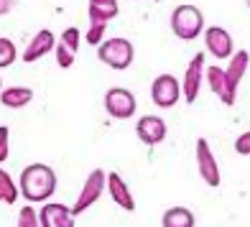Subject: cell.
Segmentation results:
<instances>
[{"instance_id": "obj_1", "label": "cell", "mask_w": 250, "mask_h": 227, "mask_svg": "<svg viewBox=\"0 0 250 227\" xmlns=\"http://www.w3.org/2000/svg\"><path fill=\"white\" fill-rule=\"evenodd\" d=\"M56 191V174L46 164H31L21 174V194L28 202H46Z\"/></svg>"}, {"instance_id": "obj_2", "label": "cell", "mask_w": 250, "mask_h": 227, "mask_svg": "<svg viewBox=\"0 0 250 227\" xmlns=\"http://www.w3.org/2000/svg\"><path fill=\"white\" fill-rule=\"evenodd\" d=\"M204 28V16H202V10L197 5H176L174 8V13H171V31L176 33L179 39H184V41H191V39H197L199 33Z\"/></svg>"}, {"instance_id": "obj_3", "label": "cell", "mask_w": 250, "mask_h": 227, "mask_svg": "<svg viewBox=\"0 0 250 227\" xmlns=\"http://www.w3.org/2000/svg\"><path fill=\"white\" fill-rule=\"evenodd\" d=\"M97 56L102 64L112 66V69H128L133 64V56H135V49L128 39H107L100 43L97 49Z\"/></svg>"}, {"instance_id": "obj_4", "label": "cell", "mask_w": 250, "mask_h": 227, "mask_svg": "<svg viewBox=\"0 0 250 227\" xmlns=\"http://www.w3.org/2000/svg\"><path fill=\"white\" fill-rule=\"evenodd\" d=\"M107 186V174L102 171V168H92L89 171V176L84 179V184H82V191H79V197L74 202V207H72V214L74 217H79L84 209H89L92 204L102 197V189Z\"/></svg>"}, {"instance_id": "obj_5", "label": "cell", "mask_w": 250, "mask_h": 227, "mask_svg": "<svg viewBox=\"0 0 250 227\" xmlns=\"http://www.w3.org/2000/svg\"><path fill=\"white\" fill-rule=\"evenodd\" d=\"M248 64H250V54L245 49L230 56V64H227V69H225V100H222L227 107L235 105V95H237V87L243 82V74L248 69Z\"/></svg>"}, {"instance_id": "obj_6", "label": "cell", "mask_w": 250, "mask_h": 227, "mask_svg": "<svg viewBox=\"0 0 250 227\" xmlns=\"http://www.w3.org/2000/svg\"><path fill=\"white\" fill-rule=\"evenodd\" d=\"M135 107H138V102H135L133 92L125 87H112L107 89L105 95V110L110 112L115 120H128L135 115Z\"/></svg>"}, {"instance_id": "obj_7", "label": "cell", "mask_w": 250, "mask_h": 227, "mask_svg": "<svg viewBox=\"0 0 250 227\" xmlns=\"http://www.w3.org/2000/svg\"><path fill=\"white\" fill-rule=\"evenodd\" d=\"M151 95H153V102L158 107L168 110V107H174L176 102L181 100V82L174 74H161V77L153 79Z\"/></svg>"}, {"instance_id": "obj_8", "label": "cell", "mask_w": 250, "mask_h": 227, "mask_svg": "<svg viewBox=\"0 0 250 227\" xmlns=\"http://www.w3.org/2000/svg\"><path fill=\"white\" fill-rule=\"evenodd\" d=\"M197 168L207 186H220V166L214 161V153L204 138L197 141Z\"/></svg>"}, {"instance_id": "obj_9", "label": "cell", "mask_w": 250, "mask_h": 227, "mask_svg": "<svg viewBox=\"0 0 250 227\" xmlns=\"http://www.w3.org/2000/svg\"><path fill=\"white\" fill-rule=\"evenodd\" d=\"M204 43H207V51L214 59H230L235 54L232 51V36L222 26H209L204 31Z\"/></svg>"}, {"instance_id": "obj_10", "label": "cell", "mask_w": 250, "mask_h": 227, "mask_svg": "<svg viewBox=\"0 0 250 227\" xmlns=\"http://www.w3.org/2000/svg\"><path fill=\"white\" fill-rule=\"evenodd\" d=\"M166 123L164 118L158 115H143L138 123H135V133H138V138L146 143V145H158L164 138H166Z\"/></svg>"}, {"instance_id": "obj_11", "label": "cell", "mask_w": 250, "mask_h": 227, "mask_svg": "<svg viewBox=\"0 0 250 227\" xmlns=\"http://www.w3.org/2000/svg\"><path fill=\"white\" fill-rule=\"evenodd\" d=\"M39 222L41 227H74V214H72V207H66V204L49 202L41 207Z\"/></svg>"}, {"instance_id": "obj_12", "label": "cell", "mask_w": 250, "mask_h": 227, "mask_svg": "<svg viewBox=\"0 0 250 227\" xmlns=\"http://www.w3.org/2000/svg\"><path fill=\"white\" fill-rule=\"evenodd\" d=\"M202 74H204V54H194V59L189 62L187 72H184V100L197 102V95L202 89Z\"/></svg>"}, {"instance_id": "obj_13", "label": "cell", "mask_w": 250, "mask_h": 227, "mask_svg": "<svg viewBox=\"0 0 250 227\" xmlns=\"http://www.w3.org/2000/svg\"><path fill=\"white\" fill-rule=\"evenodd\" d=\"M54 46H56V39H54V33L49 31V28H41L36 36L31 39V43L26 46V51L21 54V59H23L26 64H31V62H39L43 54H49V51H54Z\"/></svg>"}, {"instance_id": "obj_14", "label": "cell", "mask_w": 250, "mask_h": 227, "mask_svg": "<svg viewBox=\"0 0 250 227\" xmlns=\"http://www.w3.org/2000/svg\"><path fill=\"white\" fill-rule=\"evenodd\" d=\"M107 191H110L112 202H115L118 207H123L125 212H133V209H135V199H133L130 189H128V184L123 181L120 174H107Z\"/></svg>"}, {"instance_id": "obj_15", "label": "cell", "mask_w": 250, "mask_h": 227, "mask_svg": "<svg viewBox=\"0 0 250 227\" xmlns=\"http://www.w3.org/2000/svg\"><path fill=\"white\" fill-rule=\"evenodd\" d=\"M87 13H89V23H107L120 13V8H118V0H89Z\"/></svg>"}, {"instance_id": "obj_16", "label": "cell", "mask_w": 250, "mask_h": 227, "mask_svg": "<svg viewBox=\"0 0 250 227\" xmlns=\"http://www.w3.org/2000/svg\"><path fill=\"white\" fill-rule=\"evenodd\" d=\"M33 100V89L31 87H5L0 92V102L10 110H18V107H26L28 102Z\"/></svg>"}, {"instance_id": "obj_17", "label": "cell", "mask_w": 250, "mask_h": 227, "mask_svg": "<svg viewBox=\"0 0 250 227\" xmlns=\"http://www.w3.org/2000/svg\"><path fill=\"white\" fill-rule=\"evenodd\" d=\"M194 214H191V209L187 207H171L164 212L161 217V225L164 227H194Z\"/></svg>"}, {"instance_id": "obj_18", "label": "cell", "mask_w": 250, "mask_h": 227, "mask_svg": "<svg viewBox=\"0 0 250 227\" xmlns=\"http://www.w3.org/2000/svg\"><path fill=\"white\" fill-rule=\"evenodd\" d=\"M0 194H3L5 204H16V199H18V184L10 179L8 171H3V168H0Z\"/></svg>"}, {"instance_id": "obj_19", "label": "cell", "mask_w": 250, "mask_h": 227, "mask_svg": "<svg viewBox=\"0 0 250 227\" xmlns=\"http://www.w3.org/2000/svg\"><path fill=\"white\" fill-rule=\"evenodd\" d=\"M207 82H209V89L220 100H225V69L222 66H207Z\"/></svg>"}, {"instance_id": "obj_20", "label": "cell", "mask_w": 250, "mask_h": 227, "mask_svg": "<svg viewBox=\"0 0 250 227\" xmlns=\"http://www.w3.org/2000/svg\"><path fill=\"white\" fill-rule=\"evenodd\" d=\"M16 56H18L16 43L10 41V39H5V36H0V69H5V66L13 64Z\"/></svg>"}, {"instance_id": "obj_21", "label": "cell", "mask_w": 250, "mask_h": 227, "mask_svg": "<svg viewBox=\"0 0 250 227\" xmlns=\"http://www.w3.org/2000/svg\"><path fill=\"white\" fill-rule=\"evenodd\" d=\"M18 227H41V222H39V212L31 207H23L21 209V214H18Z\"/></svg>"}, {"instance_id": "obj_22", "label": "cell", "mask_w": 250, "mask_h": 227, "mask_svg": "<svg viewBox=\"0 0 250 227\" xmlns=\"http://www.w3.org/2000/svg\"><path fill=\"white\" fill-rule=\"evenodd\" d=\"M54 51H56V64H59L62 69H69V66L74 64V51H69L62 41L54 46Z\"/></svg>"}, {"instance_id": "obj_23", "label": "cell", "mask_w": 250, "mask_h": 227, "mask_svg": "<svg viewBox=\"0 0 250 227\" xmlns=\"http://www.w3.org/2000/svg\"><path fill=\"white\" fill-rule=\"evenodd\" d=\"M62 43L69 51H74L77 54V49H79V28H74V26H69L64 33H62Z\"/></svg>"}, {"instance_id": "obj_24", "label": "cell", "mask_w": 250, "mask_h": 227, "mask_svg": "<svg viewBox=\"0 0 250 227\" xmlns=\"http://www.w3.org/2000/svg\"><path fill=\"white\" fill-rule=\"evenodd\" d=\"M105 28H107V23H89L87 43H92V46H100V43H102V36H105Z\"/></svg>"}, {"instance_id": "obj_25", "label": "cell", "mask_w": 250, "mask_h": 227, "mask_svg": "<svg viewBox=\"0 0 250 227\" xmlns=\"http://www.w3.org/2000/svg\"><path fill=\"white\" fill-rule=\"evenodd\" d=\"M8 135H10L8 125H0V164H3V161H8V153H10V143H8Z\"/></svg>"}, {"instance_id": "obj_26", "label": "cell", "mask_w": 250, "mask_h": 227, "mask_svg": "<svg viewBox=\"0 0 250 227\" xmlns=\"http://www.w3.org/2000/svg\"><path fill=\"white\" fill-rule=\"evenodd\" d=\"M235 151L240 156H250V130H245L243 135H237L235 141Z\"/></svg>"}, {"instance_id": "obj_27", "label": "cell", "mask_w": 250, "mask_h": 227, "mask_svg": "<svg viewBox=\"0 0 250 227\" xmlns=\"http://www.w3.org/2000/svg\"><path fill=\"white\" fill-rule=\"evenodd\" d=\"M16 0H0V16H8L10 10H13Z\"/></svg>"}, {"instance_id": "obj_28", "label": "cell", "mask_w": 250, "mask_h": 227, "mask_svg": "<svg viewBox=\"0 0 250 227\" xmlns=\"http://www.w3.org/2000/svg\"><path fill=\"white\" fill-rule=\"evenodd\" d=\"M0 92H3V79H0Z\"/></svg>"}, {"instance_id": "obj_29", "label": "cell", "mask_w": 250, "mask_h": 227, "mask_svg": "<svg viewBox=\"0 0 250 227\" xmlns=\"http://www.w3.org/2000/svg\"><path fill=\"white\" fill-rule=\"evenodd\" d=\"M245 3H248V5H250V0H245Z\"/></svg>"}, {"instance_id": "obj_30", "label": "cell", "mask_w": 250, "mask_h": 227, "mask_svg": "<svg viewBox=\"0 0 250 227\" xmlns=\"http://www.w3.org/2000/svg\"><path fill=\"white\" fill-rule=\"evenodd\" d=\"M0 199H3V194H0Z\"/></svg>"}]
</instances>
